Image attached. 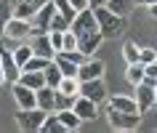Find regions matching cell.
<instances>
[{"instance_id": "e575fe53", "label": "cell", "mask_w": 157, "mask_h": 133, "mask_svg": "<svg viewBox=\"0 0 157 133\" xmlns=\"http://www.w3.org/2000/svg\"><path fill=\"white\" fill-rule=\"evenodd\" d=\"M75 48H77V35H75L72 29H67L64 32V48L61 51H75Z\"/></svg>"}, {"instance_id": "603a6c76", "label": "cell", "mask_w": 157, "mask_h": 133, "mask_svg": "<svg viewBox=\"0 0 157 133\" xmlns=\"http://www.w3.org/2000/svg\"><path fill=\"white\" fill-rule=\"evenodd\" d=\"M125 80H128L131 85L144 83V64H141V61H136V64H128V69H125Z\"/></svg>"}, {"instance_id": "60d3db41", "label": "cell", "mask_w": 157, "mask_h": 133, "mask_svg": "<svg viewBox=\"0 0 157 133\" xmlns=\"http://www.w3.org/2000/svg\"><path fill=\"white\" fill-rule=\"evenodd\" d=\"M6 83V75H3V64H0V85Z\"/></svg>"}, {"instance_id": "484cf974", "label": "cell", "mask_w": 157, "mask_h": 133, "mask_svg": "<svg viewBox=\"0 0 157 133\" xmlns=\"http://www.w3.org/2000/svg\"><path fill=\"white\" fill-rule=\"evenodd\" d=\"M40 131H45V133H59V131H67V128L61 125V120H59L56 112H48L45 120H43V128H40Z\"/></svg>"}, {"instance_id": "ac0fdd59", "label": "cell", "mask_w": 157, "mask_h": 133, "mask_svg": "<svg viewBox=\"0 0 157 133\" xmlns=\"http://www.w3.org/2000/svg\"><path fill=\"white\" fill-rule=\"evenodd\" d=\"M53 61L59 64V69H61V75H64V77H77L80 64H75L72 59H67L64 53H56V56H53Z\"/></svg>"}, {"instance_id": "8992f818", "label": "cell", "mask_w": 157, "mask_h": 133, "mask_svg": "<svg viewBox=\"0 0 157 133\" xmlns=\"http://www.w3.org/2000/svg\"><path fill=\"white\" fill-rule=\"evenodd\" d=\"M27 43L32 45V51L37 53V56H45V59H53V56H56V51H53V45H51V37H48V32L32 29V35L27 37Z\"/></svg>"}, {"instance_id": "83f0119b", "label": "cell", "mask_w": 157, "mask_h": 133, "mask_svg": "<svg viewBox=\"0 0 157 133\" xmlns=\"http://www.w3.org/2000/svg\"><path fill=\"white\" fill-rule=\"evenodd\" d=\"M35 51H32V45H29V43H21V45H16V48H13V59H16V64L19 66H24L27 61H29V56H32Z\"/></svg>"}, {"instance_id": "f1b7e54d", "label": "cell", "mask_w": 157, "mask_h": 133, "mask_svg": "<svg viewBox=\"0 0 157 133\" xmlns=\"http://www.w3.org/2000/svg\"><path fill=\"white\" fill-rule=\"evenodd\" d=\"M123 56H125V61H128V64H136V61H139V56H141V45H136L133 40H128V43L123 45Z\"/></svg>"}, {"instance_id": "44dd1931", "label": "cell", "mask_w": 157, "mask_h": 133, "mask_svg": "<svg viewBox=\"0 0 157 133\" xmlns=\"http://www.w3.org/2000/svg\"><path fill=\"white\" fill-rule=\"evenodd\" d=\"M133 6H136V0H107V8L115 11V13H120V16L128 19V13L133 11Z\"/></svg>"}, {"instance_id": "9c48e42d", "label": "cell", "mask_w": 157, "mask_h": 133, "mask_svg": "<svg viewBox=\"0 0 157 133\" xmlns=\"http://www.w3.org/2000/svg\"><path fill=\"white\" fill-rule=\"evenodd\" d=\"M75 35H83V32H91V29H99V21L93 16V8H85V11H77V16L72 19V24H69Z\"/></svg>"}, {"instance_id": "5b68a950", "label": "cell", "mask_w": 157, "mask_h": 133, "mask_svg": "<svg viewBox=\"0 0 157 133\" xmlns=\"http://www.w3.org/2000/svg\"><path fill=\"white\" fill-rule=\"evenodd\" d=\"M136 88V93H133V99H136V104H139V112L144 115V112H149V109H155V85L152 83H139V85H133Z\"/></svg>"}, {"instance_id": "836d02e7", "label": "cell", "mask_w": 157, "mask_h": 133, "mask_svg": "<svg viewBox=\"0 0 157 133\" xmlns=\"http://www.w3.org/2000/svg\"><path fill=\"white\" fill-rule=\"evenodd\" d=\"M48 37H51V45H53V51H56V53L64 48V32H56V29H51Z\"/></svg>"}, {"instance_id": "f546056e", "label": "cell", "mask_w": 157, "mask_h": 133, "mask_svg": "<svg viewBox=\"0 0 157 133\" xmlns=\"http://www.w3.org/2000/svg\"><path fill=\"white\" fill-rule=\"evenodd\" d=\"M53 3H56V11L67 19V21H69V24H72V19L77 16V11H75L72 6H69V0H53Z\"/></svg>"}, {"instance_id": "7c38bea8", "label": "cell", "mask_w": 157, "mask_h": 133, "mask_svg": "<svg viewBox=\"0 0 157 133\" xmlns=\"http://www.w3.org/2000/svg\"><path fill=\"white\" fill-rule=\"evenodd\" d=\"M0 64H3V75L8 83H16L19 75H21V66L16 64V59H13V51L8 48H0Z\"/></svg>"}, {"instance_id": "d4e9b609", "label": "cell", "mask_w": 157, "mask_h": 133, "mask_svg": "<svg viewBox=\"0 0 157 133\" xmlns=\"http://www.w3.org/2000/svg\"><path fill=\"white\" fill-rule=\"evenodd\" d=\"M48 61H51V59H45V56H37V53H32V56H29V61H27V64L21 66V72H43V69L48 66Z\"/></svg>"}, {"instance_id": "3957f363", "label": "cell", "mask_w": 157, "mask_h": 133, "mask_svg": "<svg viewBox=\"0 0 157 133\" xmlns=\"http://www.w3.org/2000/svg\"><path fill=\"white\" fill-rule=\"evenodd\" d=\"M45 109H40V107H32V109H19V115H16V125L21 128V131H29V133H35V131H40L43 128V120H45Z\"/></svg>"}, {"instance_id": "7a4b0ae2", "label": "cell", "mask_w": 157, "mask_h": 133, "mask_svg": "<svg viewBox=\"0 0 157 133\" xmlns=\"http://www.w3.org/2000/svg\"><path fill=\"white\" fill-rule=\"evenodd\" d=\"M107 117L115 131H136L141 125V112H123V109L107 107Z\"/></svg>"}, {"instance_id": "5bb4252c", "label": "cell", "mask_w": 157, "mask_h": 133, "mask_svg": "<svg viewBox=\"0 0 157 133\" xmlns=\"http://www.w3.org/2000/svg\"><path fill=\"white\" fill-rule=\"evenodd\" d=\"M53 13H56V3H53V0H48L43 8H37V13H35V19H32L35 29L48 32V24H51V19H53Z\"/></svg>"}, {"instance_id": "277c9868", "label": "cell", "mask_w": 157, "mask_h": 133, "mask_svg": "<svg viewBox=\"0 0 157 133\" xmlns=\"http://www.w3.org/2000/svg\"><path fill=\"white\" fill-rule=\"evenodd\" d=\"M32 29H35V24L32 21H27V19H11L8 24H6V29H3V37L6 40H16V43H24L29 35H32Z\"/></svg>"}, {"instance_id": "9a60e30c", "label": "cell", "mask_w": 157, "mask_h": 133, "mask_svg": "<svg viewBox=\"0 0 157 133\" xmlns=\"http://www.w3.org/2000/svg\"><path fill=\"white\" fill-rule=\"evenodd\" d=\"M107 107L123 109V112H139V104L133 96H123V93H115V96H107Z\"/></svg>"}, {"instance_id": "ba28073f", "label": "cell", "mask_w": 157, "mask_h": 133, "mask_svg": "<svg viewBox=\"0 0 157 133\" xmlns=\"http://www.w3.org/2000/svg\"><path fill=\"white\" fill-rule=\"evenodd\" d=\"M80 96H88L91 101L101 104V101H107V85L101 77H93V80H83L80 83Z\"/></svg>"}, {"instance_id": "cb8c5ba5", "label": "cell", "mask_w": 157, "mask_h": 133, "mask_svg": "<svg viewBox=\"0 0 157 133\" xmlns=\"http://www.w3.org/2000/svg\"><path fill=\"white\" fill-rule=\"evenodd\" d=\"M35 13H37V11H35L27 0H16V3H13V16H16V19H27V21H32Z\"/></svg>"}, {"instance_id": "52a82bcc", "label": "cell", "mask_w": 157, "mask_h": 133, "mask_svg": "<svg viewBox=\"0 0 157 133\" xmlns=\"http://www.w3.org/2000/svg\"><path fill=\"white\" fill-rule=\"evenodd\" d=\"M13 101H16L19 109H32V107H37V91L16 80L13 83Z\"/></svg>"}, {"instance_id": "4fadbf2b", "label": "cell", "mask_w": 157, "mask_h": 133, "mask_svg": "<svg viewBox=\"0 0 157 133\" xmlns=\"http://www.w3.org/2000/svg\"><path fill=\"white\" fill-rule=\"evenodd\" d=\"M104 69H107V66H104L101 59H91L88 56L83 64H80V69H77V77H80V83H83V80H93V77L104 75Z\"/></svg>"}, {"instance_id": "4316f807", "label": "cell", "mask_w": 157, "mask_h": 133, "mask_svg": "<svg viewBox=\"0 0 157 133\" xmlns=\"http://www.w3.org/2000/svg\"><path fill=\"white\" fill-rule=\"evenodd\" d=\"M11 19H13V3L11 0H0V35H3V29H6V24Z\"/></svg>"}, {"instance_id": "e0dca14e", "label": "cell", "mask_w": 157, "mask_h": 133, "mask_svg": "<svg viewBox=\"0 0 157 133\" xmlns=\"http://www.w3.org/2000/svg\"><path fill=\"white\" fill-rule=\"evenodd\" d=\"M56 115H59V120H61V125H64L67 131H77L83 125V120H80V115L75 109H59Z\"/></svg>"}, {"instance_id": "74e56055", "label": "cell", "mask_w": 157, "mask_h": 133, "mask_svg": "<svg viewBox=\"0 0 157 133\" xmlns=\"http://www.w3.org/2000/svg\"><path fill=\"white\" fill-rule=\"evenodd\" d=\"M27 3H29V6H32V8L37 11V8H43V6H45V3H48V0H27Z\"/></svg>"}, {"instance_id": "8d00e7d4", "label": "cell", "mask_w": 157, "mask_h": 133, "mask_svg": "<svg viewBox=\"0 0 157 133\" xmlns=\"http://www.w3.org/2000/svg\"><path fill=\"white\" fill-rule=\"evenodd\" d=\"M69 6L75 11H85V8H91V0H69Z\"/></svg>"}, {"instance_id": "f35d334b", "label": "cell", "mask_w": 157, "mask_h": 133, "mask_svg": "<svg viewBox=\"0 0 157 133\" xmlns=\"http://www.w3.org/2000/svg\"><path fill=\"white\" fill-rule=\"evenodd\" d=\"M149 16L157 19V0H155V3H149Z\"/></svg>"}, {"instance_id": "d590c367", "label": "cell", "mask_w": 157, "mask_h": 133, "mask_svg": "<svg viewBox=\"0 0 157 133\" xmlns=\"http://www.w3.org/2000/svg\"><path fill=\"white\" fill-rule=\"evenodd\" d=\"M139 61H141V64H152V61H157V51L155 48H141Z\"/></svg>"}, {"instance_id": "d6a6232c", "label": "cell", "mask_w": 157, "mask_h": 133, "mask_svg": "<svg viewBox=\"0 0 157 133\" xmlns=\"http://www.w3.org/2000/svg\"><path fill=\"white\" fill-rule=\"evenodd\" d=\"M144 80L152 85H157V61H152V64H144Z\"/></svg>"}, {"instance_id": "2e32d148", "label": "cell", "mask_w": 157, "mask_h": 133, "mask_svg": "<svg viewBox=\"0 0 157 133\" xmlns=\"http://www.w3.org/2000/svg\"><path fill=\"white\" fill-rule=\"evenodd\" d=\"M37 107L45 109V112H56V88L43 85L40 91H37Z\"/></svg>"}, {"instance_id": "d6986e66", "label": "cell", "mask_w": 157, "mask_h": 133, "mask_svg": "<svg viewBox=\"0 0 157 133\" xmlns=\"http://www.w3.org/2000/svg\"><path fill=\"white\" fill-rule=\"evenodd\" d=\"M43 75H45V85H51V88H59V83H61V69H59V64L56 61H53V59H51L48 61V66H45V69H43Z\"/></svg>"}, {"instance_id": "7402d4cb", "label": "cell", "mask_w": 157, "mask_h": 133, "mask_svg": "<svg viewBox=\"0 0 157 133\" xmlns=\"http://www.w3.org/2000/svg\"><path fill=\"white\" fill-rule=\"evenodd\" d=\"M56 91L67 93V96H80V77H61Z\"/></svg>"}, {"instance_id": "4dcf8cb0", "label": "cell", "mask_w": 157, "mask_h": 133, "mask_svg": "<svg viewBox=\"0 0 157 133\" xmlns=\"http://www.w3.org/2000/svg\"><path fill=\"white\" fill-rule=\"evenodd\" d=\"M51 29H56V32H67V29H69V21H67V19L56 11L53 19H51V24H48V32H51Z\"/></svg>"}, {"instance_id": "30bf717a", "label": "cell", "mask_w": 157, "mask_h": 133, "mask_svg": "<svg viewBox=\"0 0 157 133\" xmlns=\"http://www.w3.org/2000/svg\"><path fill=\"white\" fill-rule=\"evenodd\" d=\"M72 109L80 115V120H83V123H93V120L99 117V104H96V101H91L88 96H77V99H75V104H72Z\"/></svg>"}, {"instance_id": "1f68e13d", "label": "cell", "mask_w": 157, "mask_h": 133, "mask_svg": "<svg viewBox=\"0 0 157 133\" xmlns=\"http://www.w3.org/2000/svg\"><path fill=\"white\" fill-rule=\"evenodd\" d=\"M75 99H77V96H67V93L56 91V112H59V109H72Z\"/></svg>"}, {"instance_id": "ab89813d", "label": "cell", "mask_w": 157, "mask_h": 133, "mask_svg": "<svg viewBox=\"0 0 157 133\" xmlns=\"http://www.w3.org/2000/svg\"><path fill=\"white\" fill-rule=\"evenodd\" d=\"M96 6H107V0H91V8H96Z\"/></svg>"}, {"instance_id": "ffe728a7", "label": "cell", "mask_w": 157, "mask_h": 133, "mask_svg": "<svg viewBox=\"0 0 157 133\" xmlns=\"http://www.w3.org/2000/svg\"><path fill=\"white\" fill-rule=\"evenodd\" d=\"M19 83L29 85V88H35V91H40L43 85H45V75L43 72H21L19 75Z\"/></svg>"}, {"instance_id": "b9f144b4", "label": "cell", "mask_w": 157, "mask_h": 133, "mask_svg": "<svg viewBox=\"0 0 157 133\" xmlns=\"http://www.w3.org/2000/svg\"><path fill=\"white\" fill-rule=\"evenodd\" d=\"M155 93H157V85H155ZM155 107H157V96H155Z\"/></svg>"}, {"instance_id": "6da1fadb", "label": "cell", "mask_w": 157, "mask_h": 133, "mask_svg": "<svg viewBox=\"0 0 157 133\" xmlns=\"http://www.w3.org/2000/svg\"><path fill=\"white\" fill-rule=\"evenodd\" d=\"M93 16L99 21V32L104 35V37H117V35L125 32V16L109 11L107 6H96V8H93Z\"/></svg>"}, {"instance_id": "8fae6325", "label": "cell", "mask_w": 157, "mask_h": 133, "mask_svg": "<svg viewBox=\"0 0 157 133\" xmlns=\"http://www.w3.org/2000/svg\"><path fill=\"white\" fill-rule=\"evenodd\" d=\"M101 43H104V35H101L99 29H91V32H83V35H77V48L83 51L85 56L96 53Z\"/></svg>"}]
</instances>
